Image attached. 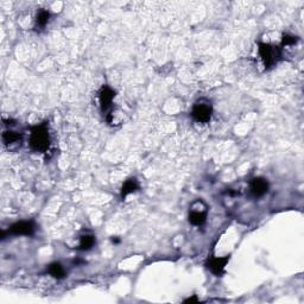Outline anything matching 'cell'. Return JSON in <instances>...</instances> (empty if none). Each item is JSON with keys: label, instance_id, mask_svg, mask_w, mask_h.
<instances>
[{"label": "cell", "instance_id": "cell-4", "mask_svg": "<svg viewBox=\"0 0 304 304\" xmlns=\"http://www.w3.org/2000/svg\"><path fill=\"white\" fill-rule=\"evenodd\" d=\"M212 113H213V108L212 105L207 101H199L194 105L193 111H191V116L194 120L201 124H207L211 122Z\"/></svg>", "mask_w": 304, "mask_h": 304}, {"label": "cell", "instance_id": "cell-11", "mask_svg": "<svg viewBox=\"0 0 304 304\" xmlns=\"http://www.w3.org/2000/svg\"><path fill=\"white\" fill-rule=\"evenodd\" d=\"M96 239L93 234H85L80 238V245L79 249L80 251H90L94 247L95 245Z\"/></svg>", "mask_w": 304, "mask_h": 304}, {"label": "cell", "instance_id": "cell-12", "mask_svg": "<svg viewBox=\"0 0 304 304\" xmlns=\"http://www.w3.org/2000/svg\"><path fill=\"white\" fill-rule=\"evenodd\" d=\"M49 274H51L54 278L56 279H63L65 276H67V272H65V269L63 268V265L61 263H51L49 265Z\"/></svg>", "mask_w": 304, "mask_h": 304}, {"label": "cell", "instance_id": "cell-15", "mask_svg": "<svg viewBox=\"0 0 304 304\" xmlns=\"http://www.w3.org/2000/svg\"><path fill=\"white\" fill-rule=\"evenodd\" d=\"M184 302H185V303H194V302H197V298H196V296H194V297H191V298H188V300H185Z\"/></svg>", "mask_w": 304, "mask_h": 304}, {"label": "cell", "instance_id": "cell-6", "mask_svg": "<svg viewBox=\"0 0 304 304\" xmlns=\"http://www.w3.org/2000/svg\"><path fill=\"white\" fill-rule=\"evenodd\" d=\"M36 225L33 221H19L13 223L8 229V233L13 235H27L30 237L35 233Z\"/></svg>", "mask_w": 304, "mask_h": 304}, {"label": "cell", "instance_id": "cell-7", "mask_svg": "<svg viewBox=\"0 0 304 304\" xmlns=\"http://www.w3.org/2000/svg\"><path fill=\"white\" fill-rule=\"evenodd\" d=\"M114 96H116V91L112 90L110 86H102L99 91V101L102 113L110 110L112 104H113Z\"/></svg>", "mask_w": 304, "mask_h": 304}, {"label": "cell", "instance_id": "cell-2", "mask_svg": "<svg viewBox=\"0 0 304 304\" xmlns=\"http://www.w3.org/2000/svg\"><path fill=\"white\" fill-rule=\"evenodd\" d=\"M258 53L266 69L276 65L282 59V49L277 45L269 44V43H258Z\"/></svg>", "mask_w": 304, "mask_h": 304}, {"label": "cell", "instance_id": "cell-9", "mask_svg": "<svg viewBox=\"0 0 304 304\" xmlns=\"http://www.w3.org/2000/svg\"><path fill=\"white\" fill-rule=\"evenodd\" d=\"M2 142L8 150H14L22 144V134L14 131H6L2 134Z\"/></svg>", "mask_w": 304, "mask_h": 304}, {"label": "cell", "instance_id": "cell-1", "mask_svg": "<svg viewBox=\"0 0 304 304\" xmlns=\"http://www.w3.org/2000/svg\"><path fill=\"white\" fill-rule=\"evenodd\" d=\"M29 145L36 152H47L50 146V134H49L48 122H43L41 125L33 126L31 128Z\"/></svg>", "mask_w": 304, "mask_h": 304}, {"label": "cell", "instance_id": "cell-16", "mask_svg": "<svg viewBox=\"0 0 304 304\" xmlns=\"http://www.w3.org/2000/svg\"><path fill=\"white\" fill-rule=\"evenodd\" d=\"M112 242H113V243H119V239H117V238L114 239V237H113L112 238Z\"/></svg>", "mask_w": 304, "mask_h": 304}, {"label": "cell", "instance_id": "cell-3", "mask_svg": "<svg viewBox=\"0 0 304 304\" xmlns=\"http://www.w3.org/2000/svg\"><path fill=\"white\" fill-rule=\"evenodd\" d=\"M208 207L203 201L197 200L191 203L189 212V222L194 226H202L207 220Z\"/></svg>", "mask_w": 304, "mask_h": 304}, {"label": "cell", "instance_id": "cell-5", "mask_svg": "<svg viewBox=\"0 0 304 304\" xmlns=\"http://www.w3.org/2000/svg\"><path fill=\"white\" fill-rule=\"evenodd\" d=\"M231 257L225 256V257H212L211 259H208V262L206 263L207 268L211 270L212 274H214L216 277H221L225 274L226 265H227Z\"/></svg>", "mask_w": 304, "mask_h": 304}, {"label": "cell", "instance_id": "cell-10", "mask_svg": "<svg viewBox=\"0 0 304 304\" xmlns=\"http://www.w3.org/2000/svg\"><path fill=\"white\" fill-rule=\"evenodd\" d=\"M140 185L138 180H137L136 177H130V179L126 180L124 184H122V191H120V197H122V199H126L130 194L138 191Z\"/></svg>", "mask_w": 304, "mask_h": 304}, {"label": "cell", "instance_id": "cell-13", "mask_svg": "<svg viewBox=\"0 0 304 304\" xmlns=\"http://www.w3.org/2000/svg\"><path fill=\"white\" fill-rule=\"evenodd\" d=\"M49 19H50V12L47 10H41L38 12V14H37V18H36L37 27L44 28L45 25L48 24Z\"/></svg>", "mask_w": 304, "mask_h": 304}, {"label": "cell", "instance_id": "cell-8", "mask_svg": "<svg viewBox=\"0 0 304 304\" xmlns=\"http://www.w3.org/2000/svg\"><path fill=\"white\" fill-rule=\"evenodd\" d=\"M269 182L264 177H254L249 183V191L254 197H262L268 193Z\"/></svg>", "mask_w": 304, "mask_h": 304}, {"label": "cell", "instance_id": "cell-14", "mask_svg": "<svg viewBox=\"0 0 304 304\" xmlns=\"http://www.w3.org/2000/svg\"><path fill=\"white\" fill-rule=\"evenodd\" d=\"M297 41H298L297 37H294V36H290V35H284L282 45H283V47H289V45L295 44V43H296Z\"/></svg>", "mask_w": 304, "mask_h": 304}]
</instances>
